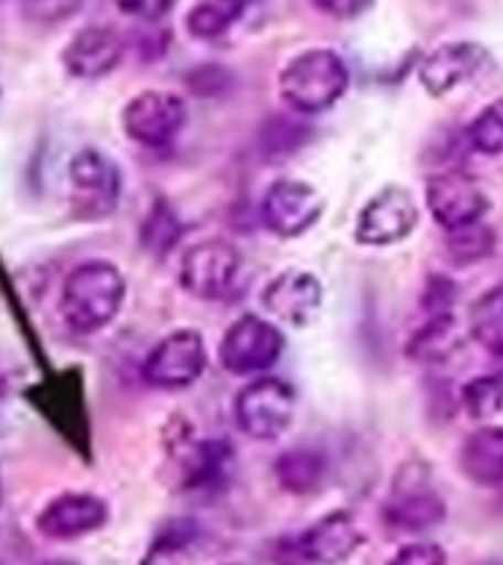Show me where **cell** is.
Instances as JSON below:
<instances>
[{
    "label": "cell",
    "instance_id": "ba28073f",
    "mask_svg": "<svg viewBox=\"0 0 503 565\" xmlns=\"http://www.w3.org/2000/svg\"><path fill=\"white\" fill-rule=\"evenodd\" d=\"M206 369V348L201 333L176 330L148 353L145 360V380L153 388H183L192 386Z\"/></svg>",
    "mask_w": 503,
    "mask_h": 565
},
{
    "label": "cell",
    "instance_id": "d6986e66",
    "mask_svg": "<svg viewBox=\"0 0 503 565\" xmlns=\"http://www.w3.org/2000/svg\"><path fill=\"white\" fill-rule=\"evenodd\" d=\"M233 450L227 441H194L185 450V486L189 489H218L227 477Z\"/></svg>",
    "mask_w": 503,
    "mask_h": 565
},
{
    "label": "cell",
    "instance_id": "3957f363",
    "mask_svg": "<svg viewBox=\"0 0 503 565\" xmlns=\"http://www.w3.org/2000/svg\"><path fill=\"white\" fill-rule=\"evenodd\" d=\"M362 545V533L347 512H330L300 536L277 545L280 565H339Z\"/></svg>",
    "mask_w": 503,
    "mask_h": 565
},
{
    "label": "cell",
    "instance_id": "d6a6232c",
    "mask_svg": "<svg viewBox=\"0 0 503 565\" xmlns=\"http://www.w3.org/2000/svg\"><path fill=\"white\" fill-rule=\"evenodd\" d=\"M450 300H453V286H450V280H445V277L430 280L427 295H424V309H430L432 316H441L450 307Z\"/></svg>",
    "mask_w": 503,
    "mask_h": 565
},
{
    "label": "cell",
    "instance_id": "7402d4cb",
    "mask_svg": "<svg viewBox=\"0 0 503 565\" xmlns=\"http://www.w3.org/2000/svg\"><path fill=\"white\" fill-rule=\"evenodd\" d=\"M459 344H462V339H459L457 318L450 316V312H441V316H432L430 321L413 335V342H409L406 351H409L413 360L439 362L457 351Z\"/></svg>",
    "mask_w": 503,
    "mask_h": 565
},
{
    "label": "cell",
    "instance_id": "f546056e",
    "mask_svg": "<svg viewBox=\"0 0 503 565\" xmlns=\"http://www.w3.org/2000/svg\"><path fill=\"white\" fill-rule=\"evenodd\" d=\"M185 83L201 97H210L221 95L229 86V77L227 68H221V65H201V68L192 71V77H185Z\"/></svg>",
    "mask_w": 503,
    "mask_h": 565
},
{
    "label": "cell",
    "instance_id": "ffe728a7",
    "mask_svg": "<svg viewBox=\"0 0 503 565\" xmlns=\"http://www.w3.org/2000/svg\"><path fill=\"white\" fill-rule=\"evenodd\" d=\"M327 462L324 457L312 448H291L277 457L274 462V475L277 483L291 494H309L315 492L321 480H324Z\"/></svg>",
    "mask_w": 503,
    "mask_h": 565
},
{
    "label": "cell",
    "instance_id": "44dd1931",
    "mask_svg": "<svg viewBox=\"0 0 503 565\" xmlns=\"http://www.w3.org/2000/svg\"><path fill=\"white\" fill-rule=\"evenodd\" d=\"M468 330L483 351L503 356V286H494L474 300L468 312Z\"/></svg>",
    "mask_w": 503,
    "mask_h": 565
},
{
    "label": "cell",
    "instance_id": "d590c367",
    "mask_svg": "<svg viewBox=\"0 0 503 565\" xmlns=\"http://www.w3.org/2000/svg\"><path fill=\"white\" fill-rule=\"evenodd\" d=\"M0 501H3V486H0Z\"/></svg>",
    "mask_w": 503,
    "mask_h": 565
},
{
    "label": "cell",
    "instance_id": "8992f818",
    "mask_svg": "<svg viewBox=\"0 0 503 565\" xmlns=\"http://www.w3.org/2000/svg\"><path fill=\"white\" fill-rule=\"evenodd\" d=\"M282 333L259 316H242L221 339V365L229 374H263L280 360Z\"/></svg>",
    "mask_w": 503,
    "mask_h": 565
},
{
    "label": "cell",
    "instance_id": "f1b7e54d",
    "mask_svg": "<svg viewBox=\"0 0 503 565\" xmlns=\"http://www.w3.org/2000/svg\"><path fill=\"white\" fill-rule=\"evenodd\" d=\"M300 139H303V130H300L298 124L274 118V121H268V127L263 132V148L268 153H286V150L298 148Z\"/></svg>",
    "mask_w": 503,
    "mask_h": 565
},
{
    "label": "cell",
    "instance_id": "8d00e7d4",
    "mask_svg": "<svg viewBox=\"0 0 503 565\" xmlns=\"http://www.w3.org/2000/svg\"><path fill=\"white\" fill-rule=\"evenodd\" d=\"M236 3H242V7H245V3H247V0H236Z\"/></svg>",
    "mask_w": 503,
    "mask_h": 565
},
{
    "label": "cell",
    "instance_id": "1f68e13d",
    "mask_svg": "<svg viewBox=\"0 0 503 565\" xmlns=\"http://www.w3.org/2000/svg\"><path fill=\"white\" fill-rule=\"evenodd\" d=\"M118 9H124L127 15L141 18V21H159L174 9L176 0H115Z\"/></svg>",
    "mask_w": 503,
    "mask_h": 565
},
{
    "label": "cell",
    "instance_id": "5b68a950",
    "mask_svg": "<svg viewBox=\"0 0 503 565\" xmlns=\"http://www.w3.org/2000/svg\"><path fill=\"white\" fill-rule=\"evenodd\" d=\"M238 268H242V256L236 247L224 238H210L189 247V254L180 263V282L194 298L218 300L236 286Z\"/></svg>",
    "mask_w": 503,
    "mask_h": 565
},
{
    "label": "cell",
    "instance_id": "cb8c5ba5",
    "mask_svg": "<svg viewBox=\"0 0 503 565\" xmlns=\"http://www.w3.org/2000/svg\"><path fill=\"white\" fill-rule=\"evenodd\" d=\"M238 12H242V3L236 0H201L189 12L185 24H189V33L197 39H215L236 21Z\"/></svg>",
    "mask_w": 503,
    "mask_h": 565
},
{
    "label": "cell",
    "instance_id": "7a4b0ae2",
    "mask_svg": "<svg viewBox=\"0 0 503 565\" xmlns=\"http://www.w3.org/2000/svg\"><path fill=\"white\" fill-rule=\"evenodd\" d=\"M347 68L333 51H307L282 68L280 92L282 100L295 113H324L344 95Z\"/></svg>",
    "mask_w": 503,
    "mask_h": 565
},
{
    "label": "cell",
    "instance_id": "4316f807",
    "mask_svg": "<svg viewBox=\"0 0 503 565\" xmlns=\"http://www.w3.org/2000/svg\"><path fill=\"white\" fill-rule=\"evenodd\" d=\"M468 141L480 153H492V157L494 153H503V97L477 115V121L468 130Z\"/></svg>",
    "mask_w": 503,
    "mask_h": 565
},
{
    "label": "cell",
    "instance_id": "52a82bcc",
    "mask_svg": "<svg viewBox=\"0 0 503 565\" xmlns=\"http://www.w3.org/2000/svg\"><path fill=\"white\" fill-rule=\"evenodd\" d=\"M71 203L86 218H106L121 198V171L97 150H79L71 159Z\"/></svg>",
    "mask_w": 503,
    "mask_h": 565
},
{
    "label": "cell",
    "instance_id": "6da1fadb",
    "mask_svg": "<svg viewBox=\"0 0 503 565\" xmlns=\"http://www.w3.org/2000/svg\"><path fill=\"white\" fill-rule=\"evenodd\" d=\"M124 303V274L109 263L77 265L62 286V316L77 333H95L118 316Z\"/></svg>",
    "mask_w": 503,
    "mask_h": 565
},
{
    "label": "cell",
    "instance_id": "7c38bea8",
    "mask_svg": "<svg viewBox=\"0 0 503 565\" xmlns=\"http://www.w3.org/2000/svg\"><path fill=\"white\" fill-rule=\"evenodd\" d=\"M427 206L441 227L457 230L483 218V212L489 210V198L474 177L448 171L427 183Z\"/></svg>",
    "mask_w": 503,
    "mask_h": 565
},
{
    "label": "cell",
    "instance_id": "277c9868",
    "mask_svg": "<svg viewBox=\"0 0 503 565\" xmlns=\"http://www.w3.org/2000/svg\"><path fill=\"white\" fill-rule=\"evenodd\" d=\"M295 415V388L280 377L250 380L236 397L238 430L250 439H277Z\"/></svg>",
    "mask_w": 503,
    "mask_h": 565
},
{
    "label": "cell",
    "instance_id": "e0dca14e",
    "mask_svg": "<svg viewBox=\"0 0 503 565\" xmlns=\"http://www.w3.org/2000/svg\"><path fill=\"white\" fill-rule=\"evenodd\" d=\"M483 51L471 42L441 44L439 51L430 53L421 65V83L430 95H445L468 77H474L480 65H483Z\"/></svg>",
    "mask_w": 503,
    "mask_h": 565
},
{
    "label": "cell",
    "instance_id": "e575fe53",
    "mask_svg": "<svg viewBox=\"0 0 503 565\" xmlns=\"http://www.w3.org/2000/svg\"><path fill=\"white\" fill-rule=\"evenodd\" d=\"M44 565H74V563H65V559H53V563H44Z\"/></svg>",
    "mask_w": 503,
    "mask_h": 565
},
{
    "label": "cell",
    "instance_id": "603a6c76",
    "mask_svg": "<svg viewBox=\"0 0 503 565\" xmlns=\"http://www.w3.org/2000/svg\"><path fill=\"white\" fill-rule=\"evenodd\" d=\"M183 236V224L174 215V210L165 201H157L150 206L148 218L141 224V245L153 256H168L171 247Z\"/></svg>",
    "mask_w": 503,
    "mask_h": 565
},
{
    "label": "cell",
    "instance_id": "2e32d148",
    "mask_svg": "<svg viewBox=\"0 0 503 565\" xmlns=\"http://www.w3.org/2000/svg\"><path fill=\"white\" fill-rule=\"evenodd\" d=\"M121 35L109 30V26H86L71 39L65 53H62V62H65L71 77L97 79L106 77L121 62Z\"/></svg>",
    "mask_w": 503,
    "mask_h": 565
},
{
    "label": "cell",
    "instance_id": "484cf974",
    "mask_svg": "<svg viewBox=\"0 0 503 565\" xmlns=\"http://www.w3.org/2000/svg\"><path fill=\"white\" fill-rule=\"evenodd\" d=\"M462 404L468 415L477 422H485L503 409V377H477L462 388Z\"/></svg>",
    "mask_w": 503,
    "mask_h": 565
},
{
    "label": "cell",
    "instance_id": "836d02e7",
    "mask_svg": "<svg viewBox=\"0 0 503 565\" xmlns=\"http://www.w3.org/2000/svg\"><path fill=\"white\" fill-rule=\"evenodd\" d=\"M321 12L333 18H356L374 3V0H312Z\"/></svg>",
    "mask_w": 503,
    "mask_h": 565
},
{
    "label": "cell",
    "instance_id": "4dcf8cb0",
    "mask_svg": "<svg viewBox=\"0 0 503 565\" xmlns=\"http://www.w3.org/2000/svg\"><path fill=\"white\" fill-rule=\"evenodd\" d=\"M388 565H445V551L439 545H430V542L406 545Z\"/></svg>",
    "mask_w": 503,
    "mask_h": 565
},
{
    "label": "cell",
    "instance_id": "4fadbf2b",
    "mask_svg": "<svg viewBox=\"0 0 503 565\" xmlns=\"http://www.w3.org/2000/svg\"><path fill=\"white\" fill-rule=\"evenodd\" d=\"M418 221L413 194L400 185H388L379 194H374L356 224V238L362 245H392L409 236Z\"/></svg>",
    "mask_w": 503,
    "mask_h": 565
},
{
    "label": "cell",
    "instance_id": "9c48e42d",
    "mask_svg": "<svg viewBox=\"0 0 503 565\" xmlns=\"http://www.w3.org/2000/svg\"><path fill=\"white\" fill-rule=\"evenodd\" d=\"M386 519L400 530H427L445 519V503L418 462L400 468L386 503Z\"/></svg>",
    "mask_w": 503,
    "mask_h": 565
},
{
    "label": "cell",
    "instance_id": "83f0119b",
    "mask_svg": "<svg viewBox=\"0 0 503 565\" xmlns=\"http://www.w3.org/2000/svg\"><path fill=\"white\" fill-rule=\"evenodd\" d=\"M83 0H21L24 18L33 24H60L65 18L77 15Z\"/></svg>",
    "mask_w": 503,
    "mask_h": 565
},
{
    "label": "cell",
    "instance_id": "d4e9b609",
    "mask_svg": "<svg viewBox=\"0 0 503 565\" xmlns=\"http://www.w3.org/2000/svg\"><path fill=\"white\" fill-rule=\"evenodd\" d=\"M494 250V233L485 224L474 221L465 227L448 230V254L453 256V263H480Z\"/></svg>",
    "mask_w": 503,
    "mask_h": 565
},
{
    "label": "cell",
    "instance_id": "ac0fdd59",
    "mask_svg": "<svg viewBox=\"0 0 503 565\" xmlns=\"http://www.w3.org/2000/svg\"><path fill=\"white\" fill-rule=\"evenodd\" d=\"M462 471L477 486L503 483V427H480L462 445Z\"/></svg>",
    "mask_w": 503,
    "mask_h": 565
},
{
    "label": "cell",
    "instance_id": "9a60e30c",
    "mask_svg": "<svg viewBox=\"0 0 503 565\" xmlns=\"http://www.w3.org/2000/svg\"><path fill=\"white\" fill-rule=\"evenodd\" d=\"M106 503L95 494L68 492L51 501L39 515V533L47 539H77L106 524Z\"/></svg>",
    "mask_w": 503,
    "mask_h": 565
},
{
    "label": "cell",
    "instance_id": "8fae6325",
    "mask_svg": "<svg viewBox=\"0 0 503 565\" xmlns=\"http://www.w3.org/2000/svg\"><path fill=\"white\" fill-rule=\"evenodd\" d=\"M321 210H324L321 194L312 185L298 183V180H280L263 198L265 227L282 238L307 233L321 218Z\"/></svg>",
    "mask_w": 503,
    "mask_h": 565
},
{
    "label": "cell",
    "instance_id": "30bf717a",
    "mask_svg": "<svg viewBox=\"0 0 503 565\" xmlns=\"http://www.w3.org/2000/svg\"><path fill=\"white\" fill-rule=\"evenodd\" d=\"M121 124L136 145L162 148L183 130L185 104L168 92H141L124 106Z\"/></svg>",
    "mask_w": 503,
    "mask_h": 565
},
{
    "label": "cell",
    "instance_id": "5bb4252c",
    "mask_svg": "<svg viewBox=\"0 0 503 565\" xmlns=\"http://www.w3.org/2000/svg\"><path fill=\"white\" fill-rule=\"evenodd\" d=\"M263 307L291 327H307L321 309V282L307 271H282L263 291Z\"/></svg>",
    "mask_w": 503,
    "mask_h": 565
}]
</instances>
